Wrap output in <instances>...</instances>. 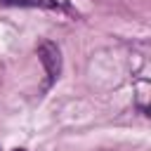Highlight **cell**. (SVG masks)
I'll return each instance as SVG.
<instances>
[{
    "instance_id": "6da1fadb",
    "label": "cell",
    "mask_w": 151,
    "mask_h": 151,
    "mask_svg": "<svg viewBox=\"0 0 151 151\" xmlns=\"http://www.w3.org/2000/svg\"><path fill=\"white\" fill-rule=\"evenodd\" d=\"M38 59H40V64H42L50 83L57 80L59 73H61V52H59V47H57L52 40L40 42V45H38Z\"/></svg>"
},
{
    "instance_id": "7a4b0ae2",
    "label": "cell",
    "mask_w": 151,
    "mask_h": 151,
    "mask_svg": "<svg viewBox=\"0 0 151 151\" xmlns=\"http://www.w3.org/2000/svg\"><path fill=\"white\" fill-rule=\"evenodd\" d=\"M2 5H21V7H52L54 0H0Z\"/></svg>"
},
{
    "instance_id": "3957f363",
    "label": "cell",
    "mask_w": 151,
    "mask_h": 151,
    "mask_svg": "<svg viewBox=\"0 0 151 151\" xmlns=\"http://www.w3.org/2000/svg\"><path fill=\"white\" fill-rule=\"evenodd\" d=\"M14 151H24V149H14Z\"/></svg>"
}]
</instances>
